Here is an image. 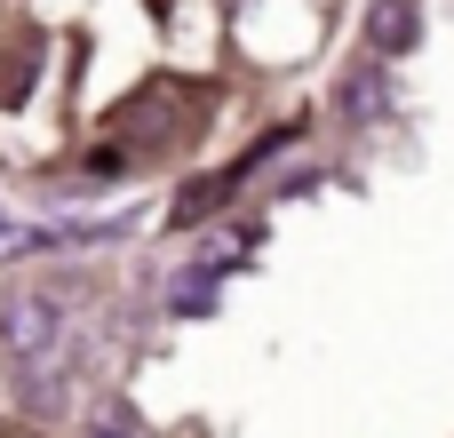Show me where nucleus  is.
<instances>
[{"label": "nucleus", "instance_id": "f257e3e1", "mask_svg": "<svg viewBox=\"0 0 454 438\" xmlns=\"http://www.w3.org/2000/svg\"><path fill=\"white\" fill-rule=\"evenodd\" d=\"M423 40V0H375L367 8V48L391 64V56H407Z\"/></svg>", "mask_w": 454, "mask_h": 438}, {"label": "nucleus", "instance_id": "39448f33", "mask_svg": "<svg viewBox=\"0 0 454 438\" xmlns=\"http://www.w3.org/2000/svg\"><path fill=\"white\" fill-rule=\"evenodd\" d=\"M0 247H8V207H0Z\"/></svg>", "mask_w": 454, "mask_h": 438}, {"label": "nucleus", "instance_id": "7ed1b4c3", "mask_svg": "<svg viewBox=\"0 0 454 438\" xmlns=\"http://www.w3.org/2000/svg\"><path fill=\"white\" fill-rule=\"evenodd\" d=\"M168 303H176V311H184V319H192V311H207V303H215V271H184V279H176V295H168Z\"/></svg>", "mask_w": 454, "mask_h": 438}, {"label": "nucleus", "instance_id": "f03ea898", "mask_svg": "<svg viewBox=\"0 0 454 438\" xmlns=\"http://www.w3.org/2000/svg\"><path fill=\"white\" fill-rule=\"evenodd\" d=\"M335 112H343V120H383V112H391V72H383V56L359 64V72H343Z\"/></svg>", "mask_w": 454, "mask_h": 438}, {"label": "nucleus", "instance_id": "20e7f679", "mask_svg": "<svg viewBox=\"0 0 454 438\" xmlns=\"http://www.w3.org/2000/svg\"><path fill=\"white\" fill-rule=\"evenodd\" d=\"M88 438H128V431L120 423H88Z\"/></svg>", "mask_w": 454, "mask_h": 438}]
</instances>
